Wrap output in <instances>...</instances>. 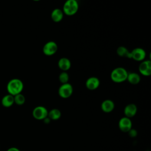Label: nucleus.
<instances>
[{
    "label": "nucleus",
    "mask_w": 151,
    "mask_h": 151,
    "mask_svg": "<svg viewBox=\"0 0 151 151\" xmlns=\"http://www.w3.org/2000/svg\"><path fill=\"white\" fill-rule=\"evenodd\" d=\"M24 88L22 81L18 78H13L9 80L6 86V89L9 94L13 96L21 93Z\"/></svg>",
    "instance_id": "obj_1"
},
{
    "label": "nucleus",
    "mask_w": 151,
    "mask_h": 151,
    "mask_svg": "<svg viewBox=\"0 0 151 151\" xmlns=\"http://www.w3.org/2000/svg\"><path fill=\"white\" fill-rule=\"evenodd\" d=\"M128 73L126 69L123 67H117L114 68L111 73V80L114 83H122L127 80Z\"/></svg>",
    "instance_id": "obj_2"
},
{
    "label": "nucleus",
    "mask_w": 151,
    "mask_h": 151,
    "mask_svg": "<svg viewBox=\"0 0 151 151\" xmlns=\"http://www.w3.org/2000/svg\"><path fill=\"white\" fill-rule=\"evenodd\" d=\"M78 9V4L76 0L67 1L63 8V12L68 16H73L75 15Z\"/></svg>",
    "instance_id": "obj_3"
},
{
    "label": "nucleus",
    "mask_w": 151,
    "mask_h": 151,
    "mask_svg": "<svg viewBox=\"0 0 151 151\" xmlns=\"http://www.w3.org/2000/svg\"><path fill=\"white\" fill-rule=\"evenodd\" d=\"M48 111L47 109L41 106L35 107L32 110L33 117L38 120H43L45 118L48 117Z\"/></svg>",
    "instance_id": "obj_4"
},
{
    "label": "nucleus",
    "mask_w": 151,
    "mask_h": 151,
    "mask_svg": "<svg viewBox=\"0 0 151 151\" xmlns=\"http://www.w3.org/2000/svg\"><path fill=\"white\" fill-rule=\"evenodd\" d=\"M73 92V86L68 83L61 84V86L58 88V94L63 99L70 97L72 95Z\"/></svg>",
    "instance_id": "obj_5"
},
{
    "label": "nucleus",
    "mask_w": 151,
    "mask_h": 151,
    "mask_svg": "<svg viewBox=\"0 0 151 151\" xmlns=\"http://www.w3.org/2000/svg\"><path fill=\"white\" fill-rule=\"evenodd\" d=\"M57 50L58 45L56 42L52 41L46 42L42 48L43 53L47 56H51L54 55L57 52Z\"/></svg>",
    "instance_id": "obj_6"
},
{
    "label": "nucleus",
    "mask_w": 151,
    "mask_h": 151,
    "mask_svg": "<svg viewBox=\"0 0 151 151\" xmlns=\"http://www.w3.org/2000/svg\"><path fill=\"white\" fill-rule=\"evenodd\" d=\"M118 126L122 132L127 133L132 128V122L130 119L124 116L119 120Z\"/></svg>",
    "instance_id": "obj_7"
},
{
    "label": "nucleus",
    "mask_w": 151,
    "mask_h": 151,
    "mask_svg": "<svg viewBox=\"0 0 151 151\" xmlns=\"http://www.w3.org/2000/svg\"><path fill=\"white\" fill-rule=\"evenodd\" d=\"M139 71L144 76H150L151 74L150 60L143 61L139 66Z\"/></svg>",
    "instance_id": "obj_8"
},
{
    "label": "nucleus",
    "mask_w": 151,
    "mask_h": 151,
    "mask_svg": "<svg viewBox=\"0 0 151 151\" xmlns=\"http://www.w3.org/2000/svg\"><path fill=\"white\" fill-rule=\"evenodd\" d=\"M132 58L137 61H143L146 57V52L142 48H136L131 51Z\"/></svg>",
    "instance_id": "obj_9"
},
{
    "label": "nucleus",
    "mask_w": 151,
    "mask_h": 151,
    "mask_svg": "<svg viewBox=\"0 0 151 151\" xmlns=\"http://www.w3.org/2000/svg\"><path fill=\"white\" fill-rule=\"evenodd\" d=\"M100 86V80L97 77H91L86 81V86L90 90H95Z\"/></svg>",
    "instance_id": "obj_10"
},
{
    "label": "nucleus",
    "mask_w": 151,
    "mask_h": 151,
    "mask_svg": "<svg viewBox=\"0 0 151 151\" xmlns=\"http://www.w3.org/2000/svg\"><path fill=\"white\" fill-rule=\"evenodd\" d=\"M137 107L136 104L133 103H130L127 104L124 109V113L125 117H128L129 119L134 117L137 113Z\"/></svg>",
    "instance_id": "obj_11"
},
{
    "label": "nucleus",
    "mask_w": 151,
    "mask_h": 151,
    "mask_svg": "<svg viewBox=\"0 0 151 151\" xmlns=\"http://www.w3.org/2000/svg\"><path fill=\"white\" fill-rule=\"evenodd\" d=\"M101 109L105 113H110L114 109V103L110 99L105 100L101 104Z\"/></svg>",
    "instance_id": "obj_12"
},
{
    "label": "nucleus",
    "mask_w": 151,
    "mask_h": 151,
    "mask_svg": "<svg viewBox=\"0 0 151 151\" xmlns=\"http://www.w3.org/2000/svg\"><path fill=\"white\" fill-rule=\"evenodd\" d=\"M71 61L70 60L65 57L61 58L58 61V66L60 70L63 71H66L71 68Z\"/></svg>",
    "instance_id": "obj_13"
},
{
    "label": "nucleus",
    "mask_w": 151,
    "mask_h": 151,
    "mask_svg": "<svg viewBox=\"0 0 151 151\" xmlns=\"http://www.w3.org/2000/svg\"><path fill=\"white\" fill-rule=\"evenodd\" d=\"M64 17V13L61 9L55 8L54 9L51 14V18L52 20L55 22H60Z\"/></svg>",
    "instance_id": "obj_14"
},
{
    "label": "nucleus",
    "mask_w": 151,
    "mask_h": 151,
    "mask_svg": "<svg viewBox=\"0 0 151 151\" xmlns=\"http://www.w3.org/2000/svg\"><path fill=\"white\" fill-rule=\"evenodd\" d=\"M14 103V96L11 94H6L1 99V104L5 107H9Z\"/></svg>",
    "instance_id": "obj_15"
},
{
    "label": "nucleus",
    "mask_w": 151,
    "mask_h": 151,
    "mask_svg": "<svg viewBox=\"0 0 151 151\" xmlns=\"http://www.w3.org/2000/svg\"><path fill=\"white\" fill-rule=\"evenodd\" d=\"M132 84H137L140 81V76L136 73H128L127 80Z\"/></svg>",
    "instance_id": "obj_16"
},
{
    "label": "nucleus",
    "mask_w": 151,
    "mask_h": 151,
    "mask_svg": "<svg viewBox=\"0 0 151 151\" xmlns=\"http://www.w3.org/2000/svg\"><path fill=\"white\" fill-rule=\"evenodd\" d=\"M117 54L118 55L122 57H126L128 58H132L131 52H130L125 47L120 46L117 49Z\"/></svg>",
    "instance_id": "obj_17"
},
{
    "label": "nucleus",
    "mask_w": 151,
    "mask_h": 151,
    "mask_svg": "<svg viewBox=\"0 0 151 151\" xmlns=\"http://www.w3.org/2000/svg\"><path fill=\"white\" fill-rule=\"evenodd\" d=\"M61 116V112L58 109H53L48 111V117L52 120H58Z\"/></svg>",
    "instance_id": "obj_18"
},
{
    "label": "nucleus",
    "mask_w": 151,
    "mask_h": 151,
    "mask_svg": "<svg viewBox=\"0 0 151 151\" xmlns=\"http://www.w3.org/2000/svg\"><path fill=\"white\" fill-rule=\"evenodd\" d=\"M14 103L18 106L23 105L25 103V97L21 93H19L18 94L14 96Z\"/></svg>",
    "instance_id": "obj_19"
},
{
    "label": "nucleus",
    "mask_w": 151,
    "mask_h": 151,
    "mask_svg": "<svg viewBox=\"0 0 151 151\" xmlns=\"http://www.w3.org/2000/svg\"><path fill=\"white\" fill-rule=\"evenodd\" d=\"M59 81L60 82L63 84L67 83L69 80V76L68 73L66 71H63L61 72L59 75Z\"/></svg>",
    "instance_id": "obj_20"
},
{
    "label": "nucleus",
    "mask_w": 151,
    "mask_h": 151,
    "mask_svg": "<svg viewBox=\"0 0 151 151\" xmlns=\"http://www.w3.org/2000/svg\"><path fill=\"white\" fill-rule=\"evenodd\" d=\"M127 133H129V136L131 137H135L137 135V130L134 129H132V128Z\"/></svg>",
    "instance_id": "obj_21"
},
{
    "label": "nucleus",
    "mask_w": 151,
    "mask_h": 151,
    "mask_svg": "<svg viewBox=\"0 0 151 151\" xmlns=\"http://www.w3.org/2000/svg\"><path fill=\"white\" fill-rule=\"evenodd\" d=\"M6 151H20V150L16 147H9Z\"/></svg>",
    "instance_id": "obj_22"
},
{
    "label": "nucleus",
    "mask_w": 151,
    "mask_h": 151,
    "mask_svg": "<svg viewBox=\"0 0 151 151\" xmlns=\"http://www.w3.org/2000/svg\"><path fill=\"white\" fill-rule=\"evenodd\" d=\"M43 121H44V123H45V124H48V123H50L51 119H50L48 117H47L46 118H45V119L43 120Z\"/></svg>",
    "instance_id": "obj_23"
}]
</instances>
